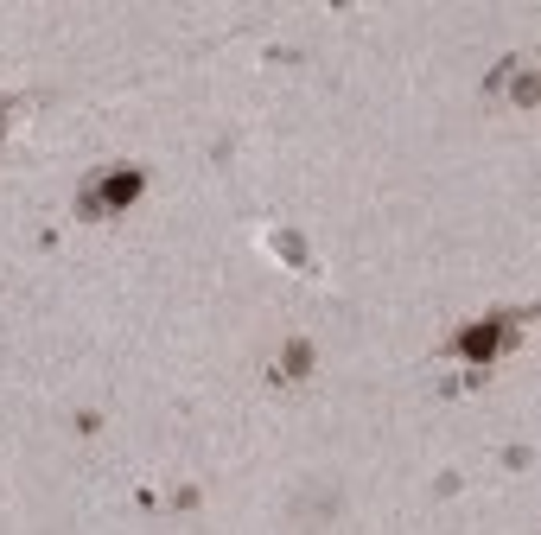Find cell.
Returning <instances> with one entry per match:
<instances>
[{
    "label": "cell",
    "mask_w": 541,
    "mask_h": 535,
    "mask_svg": "<svg viewBox=\"0 0 541 535\" xmlns=\"http://www.w3.org/2000/svg\"><path fill=\"white\" fill-rule=\"evenodd\" d=\"M312 370V344H287V364H281V376H306Z\"/></svg>",
    "instance_id": "1"
}]
</instances>
